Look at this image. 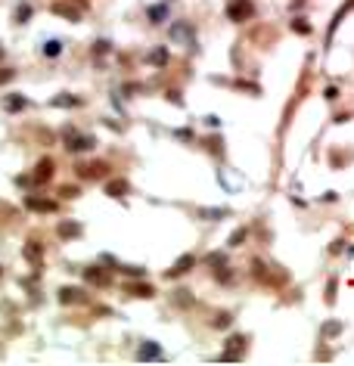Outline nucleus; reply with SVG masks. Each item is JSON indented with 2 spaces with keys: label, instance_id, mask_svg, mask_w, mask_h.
Masks as SVG:
<instances>
[{
  "label": "nucleus",
  "instance_id": "f257e3e1",
  "mask_svg": "<svg viewBox=\"0 0 354 366\" xmlns=\"http://www.w3.org/2000/svg\"><path fill=\"white\" fill-rule=\"evenodd\" d=\"M252 270H255V276H258L261 282H267V286H283V282H286V270H283L280 264L255 261V264H252Z\"/></svg>",
  "mask_w": 354,
  "mask_h": 366
},
{
  "label": "nucleus",
  "instance_id": "f03ea898",
  "mask_svg": "<svg viewBox=\"0 0 354 366\" xmlns=\"http://www.w3.org/2000/svg\"><path fill=\"white\" fill-rule=\"evenodd\" d=\"M224 13H227L230 22H249L255 16V4H252V0H230Z\"/></svg>",
  "mask_w": 354,
  "mask_h": 366
},
{
  "label": "nucleus",
  "instance_id": "7ed1b4c3",
  "mask_svg": "<svg viewBox=\"0 0 354 366\" xmlns=\"http://www.w3.org/2000/svg\"><path fill=\"white\" fill-rule=\"evenodd\" d=\"M97 146V140L90 134H75V131H65V149L68 152H90Z\"/></svg>",
  "mask_w": 354,
  "mask_h": 366
},
{
  "label": "nucleus",
  "instance_id": "20e7f679",
  "mask_svg": "<svg viewBox=\"0 0 354 366\" xmlns=\"http://www.w3.org/2000/svg\"><path fill=\"white\" fill-rule=\"evenodd\" d=\"M243 351H246V335H230L227 348L221 351V360H240Z\"/></svg>",
  "mask_w": 354,
  "mask_h": 366
},
{
  "label": "nucleus",
  "instance_id": "39448f33",
  "mask_svg": "<svg viewBox=\"0 0 354 366\" xmlns=\"http://www.w3.org/2000/svg\"><path fill=\"white\" fill-rule=\"evenodd\" d=\"M168 34H171V40H177V44H193L196 40V31H193L190 22H174L168 28Z\"/></svg>",
  "mask_w": 354,
  "mask_h": 366
},
{
  "label": "nucleus",
  "instance_id": "423d86ee",
  "mask_svg": "<svg viewBox=\"0 0 354 366\" xmlns=\"http://www.w3.org/2000/svg\"><path fill=\"white\" fill-rule=\"evenodd\" d=\"M109 174V165L106 161H93V165H78V177H84V180H100Z\"/></svg>",
  "mask_w": 354,
  "mask_h": 366
},
{
  "label": "nucleus",
  "instance_id": "0eeeda50",
  "mask_svg": "<svg viewBox=\"0 0 354 366\" xmlns=\"http://www.w3.org/2000/svg\"><path fill=\"white\" fill-rule=\"evenodd\" d=\"M196 267V255H180L177 261H174V267H168V279H177V276H183V273H190Z\"/></svg>",
  "mask_w": 354,
  "mask_h": 366
},
{
  "label": "nucleus",
  "instance_id": "6e6552de",
  "mask_svg": "<svg viewBox=\"0 0 354 366\" xmlns=\"http://www.w3.org/2000/svg\"><path fill=\"white\" fill-rule=\"evenodd\" d=\"M165 354H162V348L155 345V341H143L140 348H137V360H162Z\"/></svg>",
  "mask_w": 354,
  "mask_h": 366
},
{
  "label": "nucleus",
  "instance_id": "1a4fd4ad",
  "mask_svg": "<svg viewBox=\"0 0 354 366\" xmlns=\"http://www.w3.org/2000/svg\"><path fill=\"white\" fill-rule=\"evenodd\" d=\"M53 177V158H41L34 168V183H47Z\"/></svg>",
  "mask_w": 354,
  "mask_h": 366
},
{
  "label": "nucleus",
  "instance_id": "9d476101",
  "mask_svg": "<svg viewBox=\"0 0 354 366\" xmlns=\"http://www.w3.org/2000/svg\"><path fill=\"white\" fill-rule=\"evenodd\" d=\"M84 279L90 286H109V276H106L103 267H84Z\"/></svg>",
  "mask_w": 354,
  "mask_h": 366
},
{
  "label": "nucleus",
  "instance_id": "9b49d317",
  "mask_svg": "<svg viewBox=\"0 0 354 366\" xmlns=\"http://www.w3.org/2000/svg\"><path fill=\"white\" fill-rule=\"evenodd\" d=\"M25 205L31 211H56V202L53 199H37V196H28L25 199Z\"/></svg>",
  "mask_w": 354,
  "mask_h": 366
},
{
  "label": "nucleus",
  "instance_id": "f8f14e48",
  "mask_svg": "<svg viewBox=\"0 0 354 366\" xmlns=\"http://www.w3.org/2000/svg\"><path fill=\"white\" fill-rule=\"evenodd\" d=\"M59 301H62V304H81V301H84V292L75 289V286H65V289H59Z\"/></svg>",
  "mask_w": 354,
  "mask_h": 366
},
{
  "label": "nucleus",
  "instance_id": "ddd939ff",
  "mask_svg": "<svg viewBox=\"0 0 354 366\" xmlns=\"http://www.w3.org/2000/svg\"><path fill=\"white\" fill-rule=\"evenodd\" d=\"M128 189H131V183H128V180H109V183H106V196H112V199L128 196Z\"/></svg>",
  "mask_w": 354,
  "mask_h": 366
},
{
  "label": "nucleus",
  "instance_id": "4468645a",
  "mask_svg": "<svg viewBox=\"0 0 354 366\" xmlns=\"http://www.w3.org/2000/svg\"><path fill=\"white\" fill-rule=\"evenodd\" d=\"M53 13L62 16V19H68V22H78V19H81V10H78V7H68V4H53Z\"/></svg>",
  "mask_w": 354,
  "mask_h": 366
},
{
  "label": "nucleus",
  "instance_id": "2eb2a0df",
  "mask_svg": "<svg viewBox=\"0 0 354 366\" xmlns=\"http://www.w3.org/2000/svg\"><path fill=\"white\" fill-rule=\"evenodd\" d=\"M146 16H149V22H152V25H162V22L168 19V4H155V7H149V10H146Z\"/></svg>",
  "mask_w": 354,
  "mask_h": 366
},
{
  "label": "nucleus",
  "instance_id": "dca6fc26",
  "mask_svg": "<svg viewBox=\"0 0 354 366\" xmlns=\"http://www.w3.org/2000/svg\"><path fill=\"white\" fill-rule=\"evenodd\" d=\"M81 233H84V227H81V224H75V221L59 224V236H62V239H78Z\"/></svg>",
  "mask_w": 354,
  "mask_h": 366
},
{
  "label": "nucleus",
  "instance_id": "f3484780",
  "mask_svg": "<svg viewBox=\"0 0 354 366\" xmlns=\"http://www.w3.org/2000/svg\"><path fill=\"white\" fill-rule=\"evenodd\" d=\"M128 292H131L134 298H152V295H155V289L149 286V282H131Z\"/></svg>",
  "mask_w": 354,
  "mask_h": 366
},
{
  "label": "nucleus",
  "instance_id": "a211bd4d",
  "mask_svg": "<svg viewBox=\"0 0 354 366\" xmlns=\"http://www.w3.org/2000/svg\"><path fill=\"white\" fill-rule=\"evenodd\" d=\"M146 62L149 65H168V50L165 47H155L152 53H146Z\"/></svg>",
  "mask_w": 354,
  "mask_h": 366
},
{
  "label": "nucleus",
  "instance_id": "6ab92c4d",
  "mask_svg": "<svg viewBox=\"0 0 354 366\" xmlns=\"http://www.w3.org/2000/svg\"><path fill=\"white\" fill-rule=\"evenodd\" d=\"M22 255H25L28 261H34V264H37V261H41V258H44V249H41V246H37V242H28V246L22 249Z\"/></svg>",
  "mask_w": 354,
  "mask_h": 366
},
{
  "label": "nucleus",
  "instance_id": "aec40b11",
  "mask_svg": "<svg viewBox=\"0 0 354 366\" xmlns=\"http://www.w3.org/2000/svg\"><path fill=\"white\" fill-rule=\"evenodd\" d=\"M81 100L78 96H68V93H59V96H53L50 100V106H56V109H65V106H78Z\"/></svg>",
  "mask_w": 354,
  "mask_h": 366
},
{
  "label": "nucleus",
  "instance_id": "412c9836",
  "mask_svg": "<svg viewBox=\"0 0 354 366\" xmlns=\"http://www.w3.org/2000/svg\"><path fill=\"white\" fill-rule=\"evenodd\" d=\"M199 214H202L205 221H224V217H227L230 211H227V208H202Z\"/></svg>",
  "mask_w": 354,
  "mask_h": 366
},
{
  "label": "nucleus",
  "instance_id": "4be33fe9",
  "mask_svg": "<svg viewBox=\"0 0 354 366\" xmlns=\"http://www.w3.org/2000/svg\"><path fill=\"white\" fill-rule=\"evenodd\" d=\"M230 323H233V316H230L227 310H221V313H215V320H211V326H215V329H227Z\"/></svg>",
  "mask_w": 354,
  "mask_h": 366
},
{
  "label": "nucleus",
  "instance_id": "5701e85b",
  "mask_svg": "<svg viewBox=\"0 0 354 366\" xmlns=\"http://www.w3.org/2000/svg\"><path fill=\"white\" fill-rule=\"evenodd\" d=\"M4 106H7V112H19V109H25L28 103H25V96H7Z\"/></svg>",
  "mask_w": 354,
  "mask_h": 366
},
{
  "label": "nucleus",
  "instance_id": "b1692460",
  "mask_svg": "<svg viewBox=\"0 0 354 366\" xmlns=\"http://www.w3.org/2000/svg\"><path fill=\"white\" fill-rule=\"evenodd\" d=\"M62 53V40H47L44 44V56H59Z\"/></svg>",
  "mask_w": 354,
  "mask_h": 366
},
{
  "label": "nucleus",
  "instance_id": "393cba45",
  "mask_svg": "<svg viewBox=\"0 0 354 366\" xmlns=\"http://www.w3.org/2000/svg\"><path fill=\"white\" fill-rule=\"evenodd\" d=\"M174 301H177L180 307H190V304H193V295H190V289H177V295H174Z\"/></svg>",
  "mask_w": 354,
  "mask_h": 366
},
{
  "label": "nucleus",
  "instance_id": "a878e982",
  "mask_svg": "<svg viewBox=\"0 0 354 366\" xmlns=\"http://www.w3.org/2000/svg\"><path fill=\"white\" fill-rule=\"evenodd\" d=\"M246 236H249V230L243 227V230H236L233 236H230V249H236V246H243V242H246Z\"/></svg>",
  "mask_w": 354,
  "mask_h": 366
},
{
  "label": "nucleus",
  "instance_id": "bb28decb",
  "mask_svg": "<svg viewBox=\"0 0 354 366\" xmlns=\"http://www.w3.org/2000/svg\"><path fill=\"white\" fill-rule=\"evenodd\" d=\"M122 273H128V276H143L146 273V267H131V264H115Z\"/></svg>",
  "mask_w": 354,
  "mask_h": 366
},
{
  "label": "nucleus",
  "instance_id": "cd10ccee",
  "mask_svg": "<svg viewBox=\"0 0 354 366\" xmlns=\"http://www.w3.org/2000/svg\"><path fill=\"white\" fill-rule=\"evenodd\" d=\"M31 19V7L28 4H19L16 7V22H28Z\"/></svg>",
  "mask_w": 354,
  "mask_h": 366
},
{
  "label": "nucleus",
  "instance_id": "c85d7f7f",
  "mask_svg": "<svg viewBox=\"0 0 354 366\" xmlns=\"http://www.w3.org/2000/svg\"><path fill=\"white\" fill-rule=\"evenodd\" d=\"M292 31H295V34H311V22H304V19H292Z\"/></svg>",
  "mask_w": 354,
  "mask_h": 366
},
{
  "label": "nucleus",
  "instance_id": "c756f323",
  "mask_svg": "<svg viewBox=\"0 0 354 366\" xmlns=\"http://www.w3.org/2000/svg\"><path fill=\"white\" fill-rule=\"evenodd\" d=\"M205 264H208V267H215V270H218V267H224V264H227V258H224V255H218V252H211V255H208V258H205Z\"/></svg>",
  "mask_w": 354,
  "mask_h": 366
},
{
  "label": "nucleus",
  "instance_id": "7c9ffc66",
  "mask_svg": "<svg viewBox=\"0 0 354 366\" xmlns=\"http://www.w3.org/2000/svg\"><path fill=\"white\" fill-rule=\"evenodd\" d=\"M339 332H342V323H336V320L323 326V335H326V338H333V335H339Z\"/></svg>",
  "mask_w": 354,
  "mask_h": 366
},
{
  "label": "nucleus",
  "instance_id": "2f4dec72",
  "mask_svg": "<svg viewBox=\"0 0 354 366\" xmlns=\"http://www.w3.org/2000/svg\"><path fill=\"white\" fill-rule=\"evenodd\" d=\"M109 50H112V44H109L106 37H103V40H97V44H93V53H97V56H103V53H109Z\"/></svg>",
  "mask_w": 354,
  "mask_h": 366
},
{
  "label": "nucleus",
  "instance_id": "473e14b6",
  "mask_svg": "<svg viewBox=\"0 0 354 366\" xmlns=\"http://www.w3.org/2000/svg\"><path fill=\"white\" fill-rule=\"evenodd\" d=\"M13 78H16V71H13V68H0V84H10Z\"/></svg>",
  "mask_w": 354,
  "mask_h": 366
},
{
  "label": "nucleus",
  "instance_id": "72a5a7b5",
  "mask_svg": "<svg viewBox=\"0 0 354 366\" xmlns=\"http://www.w3.org/2000/svg\"><path fill=\"white\" fill-rule=\"evenodd\" d=\"M165 96H168V100H171L174 106H183V96H180V90H168Z\"/></svg>",
  "mask_w": 354,
  "mask_h": 366
},
{
  "label": "nucleus",
  "instance_id": "f704fd0d",
  "mask_svg": "<svg viewBox=\"0 0 354 366\" xmlns=\"http://www.w3.org/2000/svg\"><path fill=\"white\" fill-rule=\"evenodd\" d=\"M326 301H329V304L336 301V279H329V286H326Z\"/></svg>",
  "mask_w": 354,
  "mask_h": 366
},
{
  "label": "nucleus",
  "instance_id": "c9c22d12",
  "mask_svg": "<svg viewBox=\"0 0 354 366\" xmlns=\"http://www.w3.org/2000/svg\"><path fill=\"white\" fill-rule=\"evenodd\" d=\"M59 192H62V199H75V196H78V186H62Z\"/></svg>",
  "mask_w": 354,
  "mask_h": 366
},
{
  "label": "nucleus",
  "instance_id": "e433bc0d",
  "mask_svg": "<svg viewBox=\"0 0 354 366\" xmlns=\"http://www.w3.org/2000/svg\"><path fill=\"white\" fill-rule=\"evenodd\" d=\"M205 121H208V128H218V125H221V118H218V115H208Z\"/></svg>",
  "mask_w": 354,
  "mask_h": 366
},
{
  "label": "nucleus",
  "instance_id": "4c0bfd02",
  "mask_svg": "<svg viewBox=\"0 0 354 366\" xmlns=\"http://www.w3.org/2000/svg\"><path fill=\"white\" fill-rule=\"evenodd\" d=\"M0 59H4V47H0Z\"/></svg>",
  "mask_w": 354,
  "mask_h": 366
}]
</instances>
